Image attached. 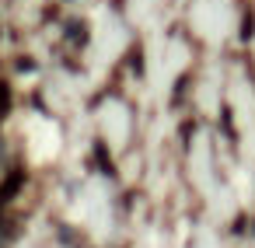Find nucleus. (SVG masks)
I'll list each match as a JSON object with an SVG mask.
<instances>
[{
	"label": "nucleus",
	"mask_w": 255,
	"mask_h": 248,
	"mask_svg": "<svg viewBox=\"0 0 255 248\" xmlns=\"http://www.w3.org/2000/svg\"><path fill=\"white\" fill-rule=\"evenodd\" d=\"M18 185H21V175H11V182H7V185H4V189H0V199H11V196H14V189H18Z\"/></svg>",
	"instance_id": "obj_1"
},
{
	"label": "nucleus",
	"mask_w": 255,
	"mask_h": 248,
	"mask_svg": "<svg viewBox=\"0 0 255 248\" xmlns=\"http://www.w3.org/2000/svg\"><path fill=\"white\" fill-rule=\"evenodd\" d=\"M7 102H11V91H7V84H0V116L7 112Z\"/></svg>",
	"instance_id": "obj_2"
}]
</instances>
